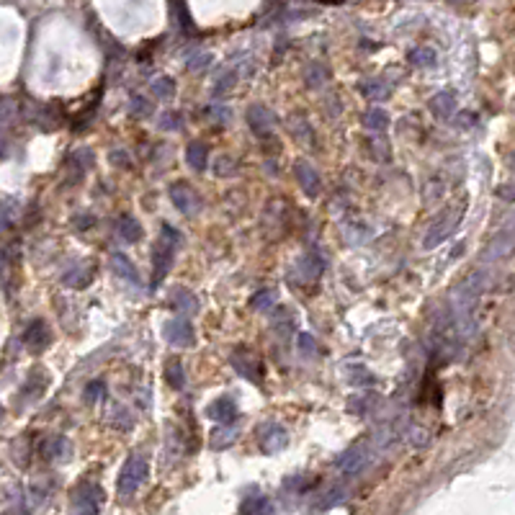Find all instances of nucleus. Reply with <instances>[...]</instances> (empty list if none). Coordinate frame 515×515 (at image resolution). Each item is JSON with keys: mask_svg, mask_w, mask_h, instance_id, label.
<instances>
[{"mask_svg": "<svg viewBox=\"0 0 515 515\" xmlns=\"http://www.w3.org/2000/svg\"><path fill=\"white\" fill-rule=\"evenodd\" d=\"M180 242V235L173 230L170 224H163V237L157 240L155 247H152V284H160L168 273L173 263V253H175V245Z\"/></svg>", "mask_w": 515, "mask_h": 515, "instance_id": "f257e3e1", "label": "nucleus"}, {"mask_svg": "<svg viewBox=\"0 0 515 515\" xmlns=\"http://www.w3.org/2000/svg\"><path fill=\"white\" fill-rule=\"evenodd\" d=\"M147 471H149V464L142 454H132L129 456V461L124 464V469H121V477H119V492L124 497L137 492V487L142 485L144 479H147Z\"/></svg>", "mask_w": 515, "mask_h": 515, "instance_id": "f03ea898", "label": "nucleus"}, {"mask_svg": "<svg viewBox=\"0 0 515 515\" xmlns=\"http://www.w3.org/2000/svg\"><path fill=\"white\" fill-rule=\"evenodd\" d=\"M168 196H170L173 206L180 211V214H199L201 211V196L196 194L194 188L186 186V183H173L168 188Z\"/></svg>", "mask_w": 515, "mask_h": 515, "instance_id": "7ed1b4c3", "label": "nucleus"}, {"mask_svg": "<svg viewBox=\"0 0 515 515\" xmlns=\"http://www.w3.org/2000/svg\"><path fill=\"white\" fill-rule=\"evenodd\" d=\"M247 124L253 129V135L258 137H268L273 129H276V113L268 111L266 106L253 104L247 108Z\"/></svg>", "mask_w": 515, "mask_h": 515, "instance_id": "20e7f679", "label": "nucleus"}, {"mask_svg": "<svg viewBox=\"0 0 515 515\" xmlns=\"http://www.w3.org/2000/svg\"><path fill=\"white\" fill-rule=\"evenodd\" d=\"M294 175H297L299 186H302V191H304L309 199H314V196H320L322 191V178L320 173L314 170V165H309L306 160H299L297 165H294Z\"/></svg>", "mask_w": 515, "mask_h": 515, "instance_id": "39448f33", "label": "nucleus"}, {"mask_svg": "<svg viewBox=\"0 0 515 515\" xmlns=\"http://www.w3.org/2000/svg\"><path fill=\"white\" fill-rule=\"evenodd\" d=\"M289 446V433H286L284 426L278 423H268V426L261 428V448L266 454H278Z\"/></svg>", "mask_w": 515, "mask_h": 515, "instance_id": "423d86ee", "label": "nucleus"}, {"mask_svg": "<svg viewBox=\"0 0 515 515\" xmlns=\"http://www.w3.org/2000/svg\"><path fill=\"white\" fill-rule=\"evenodd\" d=\"M165 340L170 345H180V348H186V345L194 343V328H191V322L183 320V317H175L165 325Z\"/></svg>", "mask_w": 515, "mask_h": 515, "instance_id": "0eeeda50", "label": "nucleus"}, {"mask_svg": "<svg viewBox=\"0 0 515 515\" xmlns=\"http://www.w3.org/2000/svg\"><path fill=\"white\" fill-rule=\"evenodd\" d=\"M168 304L175 309V312H183V314H196L199 312V299L191 289H183V286H175L170 289L168 294Z\"/></svg>", "mask_w": 515, "mask_h": 515, "instance_id": "6e6552de", "label": "nucleus"}, {"mask_svg": "<svg viewBox=\"0 0 515 515\" xmlns=\"http://www.w3.org/2000/svg\"><path fill=\"white\" fill-rule=\"evenodd\" d=\"M108 268H111L119 278H124L127 284H132V286H139V284H142V281H139V271L135 268V263L129 261L127 255L111 253V258H108Z\"/></svg>", "mask_w": 515, "mask_h": 515, "instance_id": "1a4fd4ad", "label": "nucleus"}, {"mask_svg": "<svg viewBox=\"0 0 515 515\" xmlns=\"http://www.w3.org/2000/svg\"><path fill=\"white\" fill-rule=\"evenodd\" d=\"M206 415H209V420H214V423H232V420L237 418V404L232 402L230 397H219V399H214V402L206 407Z\"/></svg>", "mask_w": 515, "mask_h": 515, "instance_id": "9d476101", "label": "nucleus"}, {"mask_svg": "<svg viewBox=\"0 0 515 515\" xmlns=\"http://www.w3.org/2000/svg\"><path fill=\"white\" fill-rule=\"evenodd\" d=\"M23 343L29 345L31 351H42V348H46V343H49V328H46V322L42 320H34L26 328V333H23Z\"/></svg>", "mask_w": 515, "mask_h": 515, "instance_id": "9b49d317", "label": "nucleus"}, {"mask_svg": "<svg viewBox=\"0 0 515 515\" xmlns=\"http://www.w3.org/2000/svg\"><path fill=\"white\" fill-rule=\"evenodd\" d=\"M42 451H44V459H52V461H65L73 454V446L65 435H52L42 443Z\"/></svg>", "mask_w": 515, "mask_h": 515, "instance_id": "f8f14e48", "label": "nucleus"}, {"mask_svg": "<svg viewBox=\"0 0 515 515\" xmlns=\"http://www.w3.org/2000/svg\"><path fill=\"white\" fill-rule=\"evenodd\" d=\"M368 459V451L366 446H356L351 448V451H345L343 456H340V461H337V469L348 471V474H353V471H359L364 464H366Z\"/></svg>", "mask_w": 515, "mask_h": 515, "instance_id": "ddd939ff", "label": "nucleus"}, {"mask_svg": "<svg viewBox=\"0 0 515 515\" xmlns=\"http://www.w3.org/2000/svg\"><path fill=\"white\" fill-rule=\"evenodd\" d=\"M186 163L194 168V170H204L209 165V149L201 142H191L186 147Z\"/></svg>", "mask_w": 515, "mask_h": 515, "instance_id": "4468645a", "label": "nucleus"}, {"mask_svg": "<svg viewBox=\"0 0 515 515\" xmlns=\"http://www.w3.org/2000/svg\"><path fill=\"white\" fill-rule=\"evenodd\" d=\"M454 93H448V90H443V93H438V96H433V101H430V111L438 116V119H448L451 116V111H454Z\"/></svg>", "mask_w": 515, "mask_h": 515, "instance_id": "2eb2a0df", "label": "nucleus"}, {"mask_svg": "<svg viewBox=\"0 0 515 515\" xmlns=\"http://www.w3.org/2000/svg\"><path fill=\"white\" fill-rule=\"evenodd\" d=\"M149 93L155 98H160V101H170L173 93H175V80L168 77V75H160V77H155V80L149 82Z\"/></svg>", "mask_w": 515, "mask_h": 515, "instance_id": "dca6fc26", "label": "nucleus"}, {"mask_svg": "<svg viewBox=\"0 0 515 515\" xmlns=\"http://www.w3.org/2000/svg\"><path fill=\"white\" fill-rule=\"evenodd\" d=\"M119 237L124 242H139L142 240V224L135 217H121L119 219Z\"/></svg>", "mask_w": 515, "mask_h": 515, "instance_id": "f3484780", "label": "nucleus"}, {"mask_svg": "<svg viewBox=\"0 0 515 515\" xmlns=\"http://www.w3.org/2000/svg\"><path fill=\"white\" fill-rule=\"evenodd\" d=\"M297 273L302 278H306V281H312V278H317L322 273V261L320 258H314V253L304 255V258L297 263Z\"/></svg>", "mask_w": 515, "mask_h": 515, "instance_id": "a211bd4d", "label": "nucleus"}, {"mask_svg": "<svg viewBox=\"0 0 515 515\" xmlns=\"http://www.w3.org/2000/svg\"><path fill=\"white\" fill-rule=\"evenodd\" d=\"M364 124H366V129H371V132H384V129L389 127V113L384 111V108H379V106H373V108H368V111L364 113Z\"/></svg>", "mask_w": 515, "mask_h": 515, "instance_id": "6ab92c4d", "label": "nucleus"}, {"mask_svg": "<svg viewBox=\"0 0 515 515\" xmlns=\"http://www.w3.org/2000/svg\"><path fill=\"white\" fill-rule=\"evenodd\" d=\"M237 441V428H217V430H211V448H227L232 446V443Z\"/></svg>", "mask_w": 515, "mask_h": 515, "instance_id": "aec40b11", "label": "nucleus"}, {"mask_svg": "<svg viewBox=\"0 0 515 515\" xmlns=\"http://www.w3.org/2000/svg\"><path fill=\"white\" fill-rule=\"evenodd\" d=\"M165 379H168V384H170L173 389L186 387V371H183V366H180V361L173 359L170 364L165 366Z\"/></svg>", "mask_w": 515, "mask_h": 515, "instance_id": "412c9836", "label": "nucleus"}, {"mask_svg": "<svg viewBox=\"0 0 515 515\" xmlns=\"http://www.w3.org/2000/svg\"><path fill=\"white\" fill-rule=\"evenodd\" d=\"M361 93L368 98V101H384V98H389V85H384L381 80H366L364 85H361Z\"/></svg>", "mask_w": 515, "mask_h": 515, "instance_id": "4be33fe9", "label": "nucleus"}, {"mask_svg": "<svg viewBox=\"0 0 515 515\" xmlns=\"http://www.w3.org/2000/svg\"><path fill=\"white\" fill-rule=\"evenodd\" d=\"M435 49H430V46H415L410 52V62L415 65V68H430V65H435Z\"/></svg>", "mask_w": 515, "mask_h": 515, "instance_id": "5701e85b", "label": "nucleus"}, {"mask_svg": "<svg viewBox=\"0 0 515 515\" xmlns=\"http://www.w3.org/2000/svg\"><path fill=\"white\" fill-rule=\"evenodd\" d=\"M204 113H206V119H209L211 124H230V119H232V108L224 104H209Z\"/></svg>", "mask_w": 515, "mask_h": 515, "instance_id": "b1692460", "label": "nucleus"}, {"mask_svg": "<svg viewBox=\"0 0 515 515\" xmlns=\"http://www.w3.org/2000/svg\"><path fill=\"white\" fill-rule=\"evenodd\" d=\"M273 304H276V292L273 289H261V292L253 294V299H250V306H253L255 312H266Z\"/></svg>", "mask_w": 515, "mask_h": 515, "instance_id": "393cba45", "label": "nucleus"}, {"mask_svg": "<svg viewBox=\"0 0 515 515\" xmlns=\"http://www.w3.org/2000/svg\"><path fill=\"white\" fill-rule=\"evenodd\" d=\"M211 62H214V57H211L209 52H204V49H196V52L188 54L186 68H188V70H194V73H201V70L209 68Z\"/></svg>", "mask_w": 515, "mask_h": 515, "instance_id": "a878e982", "label": "nucleus"}, {"mask_svg": "<svg viewBox=\"0 0 515 515\" xmlns=\"http://www.w3.org/2000/svg\"><path fill=\"white\" fill-rule=\"evenodd\" d=\"M180 127H183V116L178 111H165L160 116V129L163 132H178Z\"/></svg>", "mask_w": 515, "mask_h": 515, "instance_id": "bb28decb", "label": "nucleus"}, {"mask_svg": "<svg viewBox=\"0 0 515 515\" xmlns=\"http://www.w3.org/2000/svg\"><path fill=\"white\" fill-rule=\"evenodd\" d=\"M90 268H77L75 273H70V276H65V284L68 286H75V289H80V286H85L90 281Z\"/></svg>", "mask_w": 515, "mask_h": 515, "instance_id": "cd10ccee", "label": "nucleus"}, {"mask_svg": "<svg viewBox=\"0 0 515 515\" xmlns=\"http://www.w3.org/2000/svg\"><path fill=\"white\" fill-rule=\"evenodd\" d=\"M235 160L232 157H227V155H222V157H217V165H214V173L217 175H232V173H237V168H235Z\"/></svg>", "mask_w": 515, "mask_h": 515, "instance_id": "c85d7f7f", "label": "nucleus"}, {"mask_svg": "<svg viewBox=\"0 0 515 515\" xmlns=\"http://www.w3.org/2000/svg\"><path fill=\"white\" fill-rule=\"evenodd\" d=\"M104 381H90L88 387H85V402H96V399H101V395H104Z\"/></svg>", "mask_w": 515, "mask_h": 515, "instance_id": "c756f323", "label": "nucleus"}, {"mask_svg": "<svg viewBox=\"0 0 515 515\" xmlns=\"http://www.w3.org/2000/svg\"><path fill=\"white\" fill-rule=\"evenodd\" d=\"M13 113H15V108L11 101H3V104H0V135H3V129L8 127V121L13 119Z\"/></svg>", "mask_w": 515, "mask_h": 515, "instance_id": "7c9ffc66", "label": "nucleus"}, {"mask_svg": "<svg viewBox=\"0 0 515 515\" xmlns=\"http://www.w3.org/2000/svg\"><path fill=\"white\" fill-rule=\"evenodd\" d=\"M149 108H152V106H149L142 96H135L132 98V104H129V111L135 113V116H144V113H149Z\"/></svg>", "mask_w": 515, "mask_h": 515, "instance_id": "2f4dec72", "label": "nucleus"}, {"mask_svg": "<svg viewBox=\"0 0 515 515\" xmlns=\"http://www.w3.org/2000/svg\"><path fill=\"white\" fill-rule=\"evenodd\" d=\"M297 343H299V351H302V353H314V351H317V343H314V337L306 335V333H299V335H297Z\"/></svg>", "mask_w": 515, "mask_h": 515, "instance_id": "473e14b6", "label": "nucleus"}, {"mask_svg": "<svg viewBox=\"0 0 515 515\" xmlns=\"http://www.w3.org/2000/svg\"><path fill=\"white\" fill-rule=\"evenodd\" d=\"M353 371H356V373H351V381H353V384H371V381H373V376L366 371V368L359 366V368H353Z\"/></svg>", "mask_w": 515, "mask_h": 515, "instance_id": "72a5a7b5", "label": "nucleus"}, {"mask_svg": "<svg viewBox=\"0 0 515 515\" xmlns=\"http://www.w3.org/2000/svg\"><path fill=\"white\" fill-rule=\"evenodd\" d=\"M13 219V209L8 206V204H0V232L8 230V224Z\"/></svg>", "mask_w": 515, "mask_h": 515, "instance_id": "f704fd0d", "label": "nucleus"}, {"mask_svg": "<svg viewBox=\"0 0 515 515\" xmlns=\"http://www.w3.org/2000/svg\"><path fill=\"white\" fill-rule=\"evenodd\" d=\"M111 163H116L119 168H129L132 165V160H129L127 152H121V149H116V152H111Z\"/></svg>", "mask_w": 515, "mask_h": 515, "instance_id": "c9c22d12", "label": "nucleus"}, {"mask_svg": "<svg viewBox=\"0 0 515 515\" xmlns=\"http://www.w3.org/2000/svg\"><path fill=\"white\" fill-rule=\"evenodd\" d=\"M0 415H3V407H0Z\"/></svg>", "mask_w": 515, "mask_h": 515, "instance_id": "e433bc0d", "label": "nucleus"}]
</instances>
